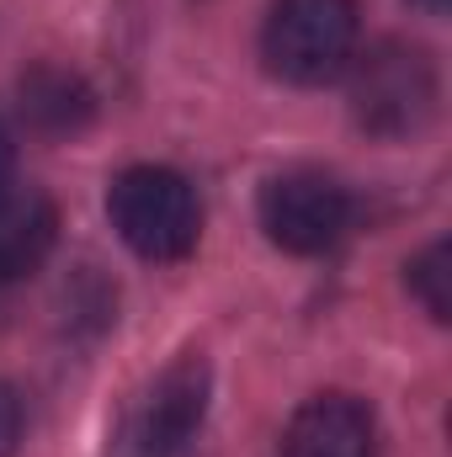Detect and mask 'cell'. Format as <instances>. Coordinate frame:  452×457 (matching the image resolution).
Wrapping results in <instances>:
<instances>
[{
    "mask_svg": "<svg viewBox=\"0 0 452 457\" xmlns=\"http://www.w3.org/2000/svg\"><path fill=\"white\" fill-rule=\"evenodd\" d=\"M282 457H378V420L351 394H314L293 410Z\"/></svg>",
    "mask_w": 452,
    "mask_h": 457,
    "instance_id": "obj_6",
    "label": "cell"
},
{
    "mask_svg": "<svg viewBox=\"0 0 452 457\" xmlns=\"http://www.w3.org/2000/svg\"><path fill=\"white\" fill-rule=\"evenodd\" d=\"M410 287H415V298L426 303V314H431L437 325H448L452 320V245L448 239L426 245V250L410 261Z\"/></svg>",
    "mask_w": 452,
    "mask_h": 457,
    "instance_id": "obj_9",
    "label": "cell"
},
{
    "mask_svg": "<svg viewBox=\"0 0 452 457\" xmlns=\"http://www.w3.org/2000/svg\"><path fill=\"white\" fill-rule=\"evenodd\" d=\"M0 309H5V282H0Z\"/></svg>",
    "mask_w": 452,
    "mask_h": 457,
    "instance_id": "obj_12",
    "label": "cell"
},
{
    "mask_svg": "<svg viewBox=\"0 0 452 457\" xmlns=\"http://www.w3.org/2000/svg\"><path fill=\"white\" fill-rule=\"evenodd\" d=\"M5 170H11V133H5V122H0V181H5Z\"/></svg>",
    "mask_w": 452,
    "mask_h": 457,
    "instance_id": "obj_11",
    "label": "cell"
},
{
    "mask_svg": "<svg viewBox=\"0 0 452 457\" xmlns=\"http://www.w3.org/2000/svg\"><path fill=\"white\" fill-rule=\"evenodd\" d=\"M362 11L356 0H272L261 54L288 86H325L346 75L356 54Z\"/></svg>",
    "mask_w": 452,
    "mask_h": 457,
    "instance_id": "obj_2",
    "label": "cell"
},
{
    "mask_svg": "<svg viewBox=\"0 0 452 457\" xmlns=\"http://www.w3.org/2000/svg\"><path fill=\"white\" fill-rule=\"evenodd\" d=\"M91 112H96V96H91V86H86L80 75H70V70L43 64V70H32V75L21 80V117H27V128H38V133H48V138L80 133V128L91 122Z\"/></svg>",
    "mask_w": 452,
    "mask_h": 457,
    "instance_id": "obj_8",
    "label": "cell"
},
{
    "mask_svg": "<svg viewBox=\"0 0 452 457\" xmlns=\"http://www.w3.org/2000/svg\"><path fill=\"white\" fill-rule=\"evenodd\" d=\"M261 228L293 255H325L351 228V192L325 170H282L261 187Z\"/></svg>",
    "mask_w": 452,
    "mask_h": 457,
    "instance_id": "obj_5",
    "label": "cell"
},
{
    "mask_svg": "<svg viewBox=\"0 0 452 457\" xmlns=\"http://www.w3.org/2000/svg\"><path fill=\"white\" fill-rule=\"evenodd\" d=\"M16 442H21V404H16V394L0 383V457L16 453Z\"/></svg>",
    "mask_w": 452,
    "mask_h": 457,
    "instance_id": "obj_10",
    "label": "cell"
},
{
    "mask_svg": "<svg viewBox=\"0 0 452 457\" xmlns=\"http://www.w3.org/2000/svg\"><path fill=\"white\" fill-rule=\"evenodd\" d=\"M59 239V208L43 187L0 181V282L32 277Z\"/></svg>",
    "mask_w": 452,
    "mask_h": 457,
    "instance_id": "obj_7",
    "label": "cell"
},
{
    "mask_svg": "<svg viewBox=\"0 0 452 457\" xmlns=\"http://www.w3.org/2000/svg\"><path fill=\"white\" fill-rule=\"evenodd\" d=\"M107 213H113L122 245L144 261H181V255H192V245L203 234L197 192L187 187V176H176L165 165L122 170L107 192Z\"/></svg>",
    "mask_w": 452,
    "mask_h": 457,
    "instance_id": "obj_3",
    "label": "cell"
},
{
    "mask_svg": "<svg viewBox=\"0 0 452 457\" xmlns=\"http://www.w3.org/2000/svg\"><path fill=\"white\" fill-rule=\"evenodd\" d=\"M208 388H213V378H208V361L197 351L171 361L128 404L113 436V457H181L208 415Z\"/></svg>",
    "mask_w": 452,
    "mask_h": 457,
    "instance_id": "obj_4",
    "label": "cell"
},
{
    "mask_svg": "<svg viewBox=\"0 0 452 457\" xmlns=\"http://www.w3.org/2000/svg\"><path fill=\"white\" fill-rule=\"evenodd\" d=\"M346 70H351V117H356V128H367L378 138H410L437 117L442 86H437V64H431L426 48L383 37L367 54H351Z\"/></svg>",
    "mask_w": 452,
    "mask_h": 457,
    "instance_id": "obj_1",
    "label": "cell"
}]
</instances>
